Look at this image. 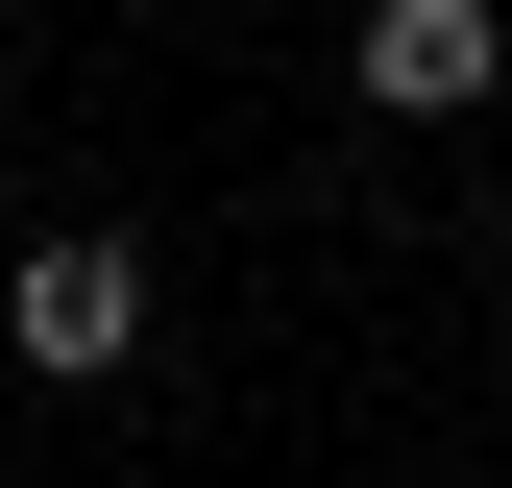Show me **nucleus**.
Wrapping results in <instances>:
<instances>
[{"label": "nucleus", "instance_id": "f257e3e1", "mask_svg": "<svg viewBox=\"0 0 512 488\" xmlns=\"http://www.w3.org/2000/svg\"><path fill=\"white\" fill-rule=\"evenodd\" d=\"M0 366H25V391H122V366H147V244H25V269H0Z\"/></svg>", "mask_w": 512, "mask_h": 488}, {"label": "nucleus", "instance_id": "f03ea898", "mask_svg": "<svg viewBox=\"0 0 512 488\" xmlns=\"http://www.w3.org/2000/svg\"><path fill=\"white\" fill-rule=\"evenodd\" d=\"M342 74H366V122H488L512 0H366V25H342Z\"/></svg>", "mask_w": 512, "mask_h": 488}]
</instances>
